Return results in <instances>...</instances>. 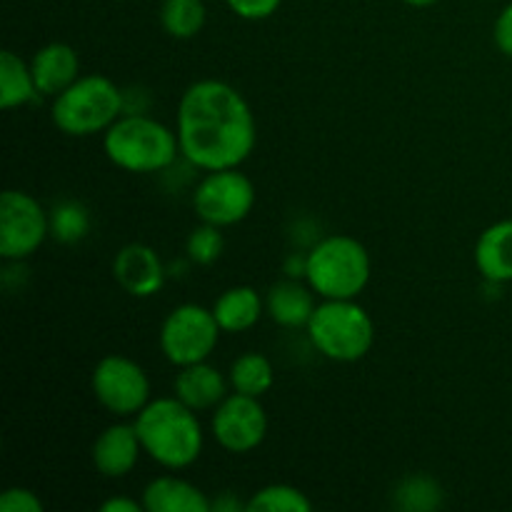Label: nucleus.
I'll list each match as a JSON object with an SVG mask.
<instances>
[{
    "mask_svg": "<svg viewBox=\"0 0 512 512\" xmlns=\"http://www.w3.org/2000/svg\"><path fill=\"white\" fill-rule=\"evenodd\" d=\"M475 268L485 283H512V218L498 220L475 243Z\"/></svg>",
    "mask_w": 512,
    "mask_h": 512,
    "instance_id": "obj_16",
    "label": "nucleus"
},
{
    "mask_svg": "<svg viewBox=\"0 0 512 512\" xmlns=\"http://www.w3.org/2000/svg\"><path fill=\"white\" fill-rule=\"evenodd\" d=\"M135 430L143 453L168 470L190 468L203 453L205 433L198 413L175 395L150 400L135 415Z\"/></svg>",
    "mask_w": 512,
    "mask_h": 512,
    "instance_id": "obj_2",
    "label": "nucleus"
},
{
    "mask_svg": "<svg viewBox=\"0 0 512 512\" xmlns=\"http://www.w3.org/2000/svg\"><path fill=\"white\" fill-rule=\"evenodd\" d=\"M213 510H220V512H235V510H245V505L240 503V500H235L233 495L225 493L223 498L218 500V503H213Z\"/></svg>",
    "mask_w": 512,
    "mask_h": 512,
    "instance_id": "obj_32",
    "label": "nucleus"
},
{
    "mask_svg": "<svg viewBox=\"0 0 512 512\" xmlns=\"http://www.w3.org/2000/svg\"><path fill=\"white\" fill-rule=\"evenodd\" d=\"M225 238L223 228L210 223H200L193 233L188 235V243H185V253L193 260L195 265H213L215 260L223 255Z\"/></svg>",
    "mask_w": 512,
    "mask_h": 512,
    "instance_id": "obj_26",
    "label": "nucleus"
},
{
    "mask_svg": "<svg viewBox=\"0 0 512 512\" xmlns=\"http://www.w3.org/2000/svg\"><path fill=\"white\" fill-rule=\"evenodd\" d=\"M90 213L78 200H60L50 210V238L63 245H75L88 238Z\"/></svg>",
    "mask_w": 512,
    "mask_h": 512,
    "instance_id": "obj_24",
    "label": "nucleus"
},
{
    "mask_svg": "<svg viewBox=\"0 0 512 512\" xmlns=\"http://www.w3.org/2000/svg\"><path fill=\"white\" fill-rule=\"evenodd\" d=\"M140 453H143V445H140L135 423H113L95 438L90 458L103 478L118 480L133 473Z\"/></svg>",
    "mask_w": 512,
    "mask_h": 512,
    "instance_id": "obj_13",
    "label": "nucleus"
},
{
    "mask_svg": "<svg viewBox=\"0 0 512 512\" xmlns=\"http://www.w3.org/2000/svg\"><path fill=\"white\" fill-rule=\"evenodd\" d=\"M43 500L28 488H8L0 495V510L3 512H43Z\"/></svg>",
    "mask_w": 512,
    "mask_h": 512,
    "instance_id": "obj_28",
    "label": "nucleus"
},
{
    "mask_svg": "<svg viewBox=\"0 0 512 512\" xmlns=\"http://www.w3.org/2000/svg\"><path fill=\"white\" fill-rule=\"evenodd\" d=\"M50 238V213L25 190H5L0 198V258L20 263Z\"/></svg>",
    "mask_w": 512,
    "mask_h": 512,
    "instance_id": "obj_9",
    "label": "nucleus"
},
{
    "mask_svg": "<svg viewBox=\"0 0 512 512\" xmlns=\"http://www.w3.org/2000/svg\"><path fill=\"white\" fill-rule=\"evenodd\" d=\"M443 485L425 473L405 475L390 493V503L403 512H435L443 508Z\"/></svg>",
    "mask_w": 512,
    "mask_h": 512,
    "instance_id": "obj_21",
    "label": "nucleus"
},
{
    "mask_svg": "<svg viewBox=\"0 0 512 512\" xmlns=\"http://www.w3.org/2000/svg\"><path fill=\"white\" fill-rule=\"evenodd\" d=\"M95 400L115 418L138 415L150 403V378L140 363L125 355H105L90 375Z\"/></svg>",
    "mask_w": 512,
    "mask_h": 512,
    "instance_id": "obj_10",
    "label": "nucleus"
},
{
    "mask_svg": "<svg viewBox=\"0 0 512 512\" xmlns=\"http://www.w3.org/2000/svg\"><path fill=\"white\" fill-rule=\"evenodd\" d=\"M208 8L205 0H163L160 3V25L175 40H190L205 28Z\"/></svg>",
    "mask_w": 512,
    "mask_h": 512,
    "instance_id": "obj_23",
    "label": "nucleus"
},
{
    "mask_svg": "<svg viewBox=\"0 0 512 512\" xmlns=\"http://www.w3.org/2000/svg\"><path fill=\"white\" fill-rule=\"evenodd\" d=\"M230 10L243 20H268L278 13L283 0H225Z\"/></svg>",
    "mask_w": 512,
    "mask_h": 512,
    "instance_id": "obj_27",
    "label": "nucleus"
},
{
    "mask_svg": "<svg viewBox=\"0 0 512 512\" xmlns=\"http://www.w3.org/2000/svg\"><path fill=\"white\" fill-rule=\"evenodd\" d=\"M210 433L215 443L233 455L253 453L268 435V413L260 398L233 393L213 410Z\"/></svg>",
    "mask_w": 512,
    "mask_h": 512,
    "instance_id": "obj_11",
    "label": "nucleus"
},
{
    "mask_svg": "<svg viewBox=\"0 0 512 512\" xmlns=\"http://www.w3.org/2000/svg\"><path fill=\"white\" fill-rule=\"evenodd\" d=\"M228 380H230V388H233V393L263 398V395L270 393V388L275 385L273 363H270V360L260 353H245V355H240V358L233 360Z\"/></svg>",
    "mask_w": 512,
    "mask_h": 512,
    "instance_id": "obj_22",
    "label": "nucleus"
},
{
    "mask_svg": "<svg viewBox=\"0 0 512 512\" xmlns=\"http://www.w3.org/2000/svg\"><path fill=\"white\" fill-rule=\"evenodd\" d=\"M110 163L125 173H163L178 160V130L143 113H125L103 133Z\"/></svg>",
    "mask_w": 512,
    "mask_h": 512,
    "instance_id": "obj_3",
    "label": "nucleus"
},
{
    "mask_svg": "<svg viewBox=\"0 0 512 512\" xmlns=\"http://www.w3.org/2000/svg\"><path fill=\"white\" fill-rule=\"evenodd\" d=\"M113 278L133 298H153L165 285V265L145 243H130L113 260Z\"/></svg>",
    "mask_w": 512,
    "mask_h": 512,
    "instance_id": "obj_12",
    "label": "nucleus"
},
{
    "mask_svg": "<svg viewBox=\"0 0 512 512\" xmlns=\"http://www.w3.org/2000/svg\"><path fill=\"white\" fill-rule=\"evenodd\" d=\"M248 512H310L313 500L300 488L288 483H273L253 493V498L245 503Z\"/></svg>",
    "mask_w": 512,
    "mask_h": 512,
    "instance_id": "obj_25",
    "label": "nucleus"
},
{
    "mask_svg": "<svg viewBox=\"0 0 512 512\" xmlns=\"http://www.w3.org/2000/svg\"><path fill=\"white\" fill-rule=\"evenodd\" d=\"M40 98L30 63L13 50L0 53V108L13 110L35 103Z\"/></svg>",
    "mask_w": 512,
    "mask_h": 512,
    "instance_id": "obj_20",
    "label": "nucleus"
},
{
    "mask_svg": "<svg viewBox=\"0 0 512 512\" xmlns=\"http://www.w3.org/2000/svg\"><path fill=\"white\" fill-rule=\"evenodd\" d=\"M103 512H140L145 510L143 503L133 498H125V495H115V498H108L103 505H100Z\"/></svg>",
    "mask_w": 512,
    "mask_h": 512,
    "instance_id": "obj_30",
    "label": "nucleus"
},
{
    "mask_svg": "<svg viewBox=\"0 0 512 512\" xmlns=\"http://www.w3.org/2000/svg\"><path fill=\"white\" fill-rule=\"evenodd\" d=\"M180 155L193 168H240L258 143L253 108L238 88L205 78L190 85L178 103Z\"/></svg>",
    "mask_w": 512,
    "mask_h": 512,
    "instance_id": "obj_1",
    "label": "nucleus"
},
{
    "mask_svg": "<svg viewBox=\"0 0 512 512\" xmlns=\"http://www.w3.org/2000/svg\"><path fill=\"white\" fill-rule=\"evenodd\" d=\"M315 308V290L298 278L280 280L265 295V310L283 328H308Z\"/></svg>",
    "mask_w": 512,
    "mask_h": 512,
    "instance_id": "obj_18",
    "label": "nucleus"
},
{
    "mask_svg": "<svg viewBox=\"0 0 512 512\" xmlns=\"http://www.w3.org/2000/svg\"><path fill=\"white\" fill-rule=\"evenodd\" d=\"M405 5H410V8H430V5L440 3V0H403Z\"/></svg>",
    "mask_w": 512,
    "mask_h": 512,
    "instance_id": "obj_33",
    "label": "nucleus"
},
{
    "mask_svg": "<svg viewBox=\"0 0 512 512\" xmlns=\"http://www.w3.org/2000/svg\"><path fill=\"white\" fill-rule=\"evenodd\" d=\"M220 325L213 310L198 303H183L168 313L160 325V350L175 368L203 363L215 353Z\"/></svg>",
    "mask_w": 512,
    "mask_h": 512,
    "instance_id": "obj_7",
    "label": "nucleus"
},
{
    "mask_svg": "<svg viewBox=\"0 0 512 512\" xmlns=\"http://www.w3.org/2000/svg\"><path fill=\"white\" fill-rule=\"evenodd\" d=\"M228 383L230 380H225V375L215 365L203 360V363L178 368L173 393L190 410L203 413V410H215L228 398Z\"/></svg>",
    "mask_w": 512,
    "mask_h": 512,
    "instance_id": "obj_14",
    "label": "nucleus"
},
{
    "mask_svg": "<svg viewBox=\"0 0 512 512\" xmlns=\"http://www.w3.org/2000/svg\"><path fill=\"white\" fill-rule=\"evenodd\" d=\"M308 338L323 358L358 363L375 343V325L355 300H323L308 323Z\"/></svg>",
    "mask_w": 512,
    "mask_h": 512,
    "instance_id": "obj_6",
    "label": "nucleus"
},
{
    "mask_svg": "<svg viewBox=\"0 0 512 512\" xmlns=\"http://www.w3.org/2000/svg\"><path fill=\"white\" fill-rule=\"evenodd\" d=\"M493 40L495 45H498L500 53H505L508 58H512V3L505 5V8L500 10L498 18H495Z\"/></svg>",
    "mask_w": 512,
    "mask_h": 512,
    "instance_id": "obj_29",
    "label": "nucleus"
},
{
    "mask_svg": "<svg viewBox=\"0 0 512 512\" xmlns=\"http://www.w3.org/2000/svg\"><path fill=\"white\" fill-rule=\"evenodd\" d=\"M125 113V93L105 75H80L50 105V120L68 138L105 133Z\"/></svg>",
    "mask_w": 512,
    "mask_h": 512,
    "instance_id": "obj_5",
    "label": "nucleus"
},
{
    "mask_svg": "<svg viewBox=\"0 0 512 512\" xmlns=\"http://www.w3.org/2000/svg\"><path fill=\"white\" fill-rule=\"evenodd\" d=\"M143 508L148 512H213V500L188 480L160 475L145 485Z\"/></svg>",
    "mask_w": 512,
    "mask_h": 512,
    "instance_id": "obj_17",
    "label": "nucleus"
},
{
    "mask_svg": "<svg viewBox=\"0 0 512 512\" xmlns=\"http://www.w3.org/2000/svg\"><path fill=\"white\" fill-rule=\"evenodd\" d=\"M255 185L238 168L210 170L193 193V210L200 223L230 228L253 213Z\"/></svg>",
    "mask_w": 512,
    "mask_h": 512,
    "instance_id": "obj_8",
    "label": "nucleus"
},
{
    "mask_svg": "<svg viewBox=\"0 0 512 512\" xmlns=\"http://www.w3.org/2000/svg\"><path fill=\"white\" fill-rule=\"evenodd\" d=\"M305 260L308 258H300V255H293V258H288V263H285V270H288V278H305Z\"/></svg>",
    "mask_w": 512,
    "mask_h": 512,
    "instance_id": "obj_31",
    "label": "nucleus"
},
{
    "mask_svg": "<svg viewBox=\"0 0 512 512\" xmlns=\"http://www.w3.org/2000/svg\"><path fill=\"white\" fill-rule=\"evenodd\" d=\"M305 258V283L323 300H355L368 288L373 263L353 235H328Z\"/></svg>",
    "mask_w": 512,
    "mask_h": 512,
    "instance_id": "obj_4",
    "label": "nucleus"
},
{
    "mask_svg": "<svg viewBox=\"0 0 512 512\" xmlns=\"http://www.w3.org/2000/svg\"><path fill=\"white\" fill-rule=\"evenodd\" d=\"M30 70H33L38 93L55 98L80 78V55L68 43H48L35 50Z\"/></svg>",
    "mask_w": 512,
    "mask_h": 512,
    "instance_id": "obj_15",
    "label": "nucleus"
},
{
    "mask_svg": "<svg viewBox=\"0 0 512 512\" xmlns=\"http://www.w3.org/2000/svg\"><path fill=\"white\" fill-rule=\"evenodd\" d=\"M263 308V298L253 285H235L215 300L213 313L223 333H245L258 325Z\"/></svg>",
    "mask_w": 512,
    "mask_h": 512,
    "instance_id": "obj_19",
    "label": "nucleus"
}]
</instances>
